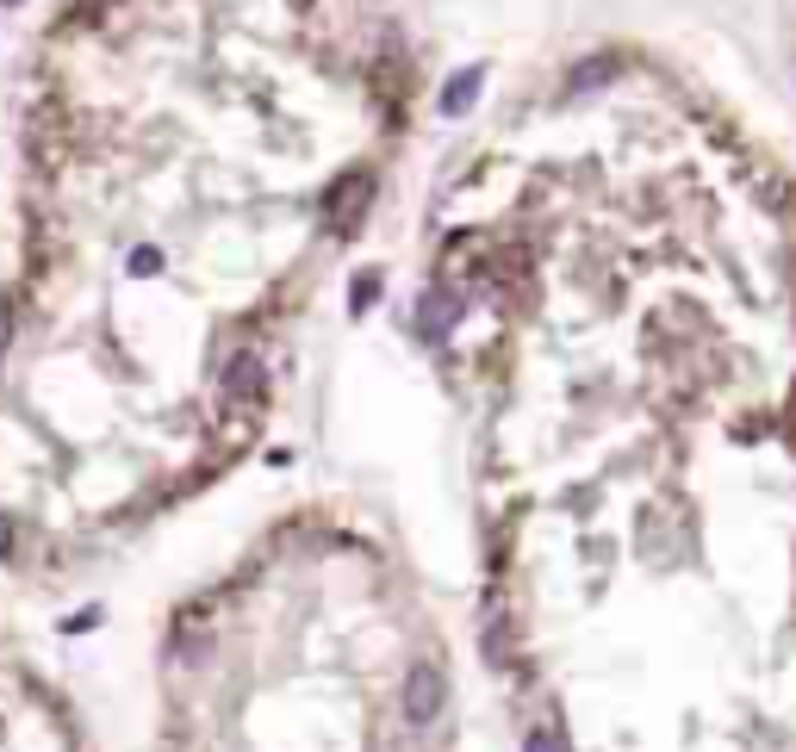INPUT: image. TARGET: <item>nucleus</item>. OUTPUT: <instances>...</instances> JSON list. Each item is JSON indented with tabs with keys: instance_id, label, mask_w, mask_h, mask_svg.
<instances>
[{
	"instance_id": "nucleus-1",
	"label": "nucleus",
	"mask_w": 796,
	"mask_h": 752,
	"mask_svg": "<svg viewBox=\"0 0 796 752\" xmlns=\"http://www.w3.org/2000/svg\"><path fill=\"white\" fill-rule=\"evenodd\" d=\"M373 199V169H349L336 174L331 187H324V218H336L343 231H355V218H361V206Z\"/></svg>"
},
{
	"instance_id": "nucleus-2",
	"label": "nucleus",
	"mask_w": 796,
	"mask_h": 752,
	"mask_svg": "<svg viewBox=\"0 0 796 752\" xmlns=\"http://www.w3.org/2000/svg\"><path fill=\"white\" fill-rule=\"evenodd\" d=\"M218 392H224V405H262V392H268V367L255 361V355H237V361L218 373Z\"/></svg>"
},
{
	"instance_id": "nucleus-3",
	"label": "nucleus",
	"mask_w": 796,
	"mask_h": 752,
	"mask_svg": "<svg viewBox=\"0 0 796 752\" xmlns=\"http://www.w3.org/2000/svg\"><path fill=\"white\" fill-rule=\"evenodd\" d=\"M436 709H442V672H436V666H411L405 715H411V721H429Z\"/></svg>"
},
{
	"instance_id": "nucleus-4",
	"label": "nucleus",
	"mask_w": 796,
	"mask_h": 752,
	"mask_svg": "<svg viewBox=\"0 0 796 752\" xmlns=\"http://www.w3.org/2000/svg\"><path fill=\"white\" fill-rule=\"evenodd\" d=\"M480 94H486V69H480V62H473V69H454L448 88H442V118H466V106Z\"/></svg>"
},
{
	"instance_id": "nucleus-5",
	"label": "nucleus",
	"mask_w": 796,
	"mask_h": 752,
	"mask_svg": "<svg viewBox=\"0 0 796 752\" xmlns=\"http://www.w3.org/2000/svg\"><path fill=\"white\" fill-rule=\"evenodd\" d=\"M454 317H461V299H454L448 287H429L424 299H417V324H424L429 336H448V324H454Z\"/></svg>"
},
{
	"instance_id": "nucleus-6",
	"label": "nucleus",
	"mask_w": 796,
	"mask_h": 752,
	"mask_svg": "<svg viewBox=\"0 0 796 752\" xmlns=\"http://www.w3.org/2000/svg\"><path fill=\"white\" fill-rule=\"evenodd\" d=\"M616 69H622L616 57H585L579 69H566V94H591L603 81H616Z\"/></svg>"
},
{
	"instance_id": "nucleus-7",
	"label": "nucleus",
	"mask_w": 796,
	"mask_h": 752,
	"mask_svg": "<svg viewBox=\"0 0 796 752\" xmlns=\"http://www.w3.org/2000/svg\"><path fill=\"white\" fill-rule=\"evenodd\" d=\"M373 299H380V274L361 268V274H355V287H349V305H355V311H368Z\"/></svg>"
},
{
	"instance_id": "nucleus-8",
	"label": "nucleus",
	"mask_w": 796,
	"mask_h": 752,
	"mask_svg": "<svg viewBox=\"0 0 796 752\" xmlns=\"http://www.w3.org/2000/svg\"><path fill=\"white\" fill-rule=\"evenodd\" d=\"M131 274H137V280H150V274H155V250H137L131 255Z\"/></svg>"
},
{
	"instance_id": "nucleus-9",
	"label": "nucleus",
	"mask_w": 796,
	"mask_h": 752,
	"mask_svg": "<svg viewBox=\"0 0 796 752\" xmlns=\"http://www.w3.org/2000/svg\"><path fill=\"white\" fill-rule=\"evenodd\" d=\"M7 554H13V522L0 517V559H7Z\"/></svg>"
}]
</instances>
